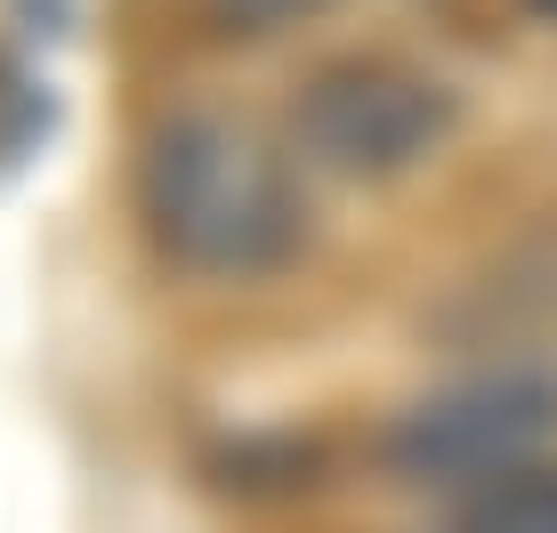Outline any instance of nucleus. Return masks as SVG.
<instances>
[{
	"mask_svg": "<svg viewBox=\"0 0 557 533\" xmlns=\"http://www.w3.org/2000/svg\"><path fill=\"white\" fill-rule=\"evenodd\" d=\"M323 0H219V16L226 25H243V33H275V25H292V16H315Z\"/></svg>",
	"mask_w": 557,
	"mask_h": 533,
	"instance_id": "nucleus-5",
	"label": "nucleus"
},
{
	"mask_svg": "<svg viewBox=\"0 0 557 533\" xmlns=\"http://www.w3.org/2000/svg\"><path fill=\"white\" fill-rule=\"evenodd\" d=\"M436 533H557V469H517L502 485L460 493Z\"/></svg>",
	"mask_w": 557,
	"mask_h": 533,
	"instance_id": "nucleus-4",
	"label": "nucleus"
},
{
	"mask_svg": "<svg viewBox=\"0 0 557 533\" xmlns=\"http://www.w3.org/2000/svg\"><path fill=\"white\" fill-rule=\"evenodd\" d=\"M549 436H557V372L502 364V372L453 380V388H429L420 405H405L380 436V461L405 485L476 493V485L533 469V453Z\"/></svg>",
	"mask_w": 557,
	"mask_h": 533,
	"instance_id": "nucleus-3",
	"label": "nucleus"
},
{
	"mask_svg": "<svg viewBox=\"0 0 557 533\" xmlns=\"http://www.w3.org/2000/svg\"><path fill=\"white\" fill-rule=\"evenodd\" d=\"M460 98L396 57H339L292 98V154L339 186H388L453 138Z\"/></svg>",
	"mask_w": 557,
	"mask_h": 533,
	"instance_id": "nucleus-2",
	"label": "nucleus"
},
{
	"mask_svg": "<svg viewBox=\"0 0 557 533\" xmlns=\"http://www.w3.org/2000/svg\"><path fill=\"white\" fill-rule=\"evenodd\" d=\"M138 219L153 251L202 283H259L307 243V202L283 146L235 113H170L146 129Z\"/></svg>",
	"mask_w": 557,
	"mask_h": 533,
	"instance_id": "nucleus-1",
	"label": "nucleus"
},
{
	"mask_svg": "<svg viewBox=\"0 0 557 533\" xmlns=\"http://www.w3.org/2000/svg\"><path fill=\"white\" fill-rule=\"evenodd\" d=\"M533 9H542V16H557V0H533Z\"/></svg>",
	"mask_w": 557,
	"mask_h": 533,
	"instance_id": "nucleus-6",
	"label": "nucleus"
}]
</instances>
